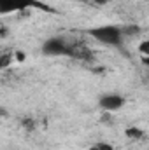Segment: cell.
I'll return each instance as SVG.
<instances>
[{"label": "cell", "mask_w": 149, "mask_h": 150, "mask_svg": "<svg viewBox=\"0 0 149 150\" xmlns=\"http://www.w3.org/2000/svg\"><path fill=\"white\" fill-rule=\"evenodd\" d=\"M125 134H126V138H130V140H140L142 138V129L140 127H126V131H125Z\"/></svg>", "instance_id": "obj_5"}, {"label": "cell", "mask_w": 149, "mask_h": 150, "mask_svg": "<svg viewBox=\"0 0 149 150\" xmlns=\"http://www.w3.org/2000/svg\"><path fill=\"white\" fill-rule=\"evenodd\" d=\"M42 52H44L46 56H63V54H69L70 49L65 45V42H63L62 38L53 37V38H47V40L44 42Z\"/></svg>", "instance_id": "obj_3"}, {"label": "cell", "mask_w": 149, "mask_h": 150, "mask_svg": "<svg viewBox=\"0 0 149 150\" xmlns=\"http://www.w3.org/2000/svg\"><path fill=\"white\" fill-rule=\"evenodd\" d=\"M14 58H16L18 61H25V54H23L21 51H16V52H14Z\"/></svg>", "instance_id": "obj_9"}, {"label": "cell", "mask_w": 149, "mask_h": 150, "mask_svg": "<svg viewBox=\"0 0 149 150\" xmlns=\"http://www.w3.org/2000/svg\"><path fill=\"white\" fill-rule=\"evenodd\" d=\"M39 9L46 12H53L51 7H47L40 0H0V14H11V12H21V11H30Z\"/></svg>", "instance_id": "obj_1"}, {"label": "cell", "mask_w": 149, "mask_h": 150, "mask_svg": "<svg viewBox=\"0 0 149 150\" xmlns=\"http://www.w3.org/2000/svg\"><path fill=\"white\" fill-rule=\"evenodd\" d=\"M90 150H114L111 143H105V142H100V143H95V145H91Z\"/></svg>", "instance_id": "obj_6"}, {"label": "cell", "mask_w": 149, "mask_h": 150, "mask_svg": "<svg viewBox=\"0 0 149 150\" xmlns=\"http://www.w3.org/2000/svg\"><path fill=\"white\" fill-rule=\"evenodd\" d=\"M142 63H144V65H148V67H149V56H148V58H144V59H142Z\"/></svg>", "instance_id": "obj_11"}, {"label": "cell", "mask_w": 149, "mask_h": 150, "mask_svg": "<svg viewBox=\"0 0 149 150\" xmlns=\"http://www.w3.org/2000/svg\"><path fill=\"white\" fill-rule=\"evenodd\" d=\"M125 103H126L125 98L119 96V94H105V96H102V98L98 100L100 108H104L105 112H116V110L123 108Z\"/></svg>", "instance_id": "obj_4"}, {"label": "cell", "mask_w": 149, "mask_h": 150, "mask_svg": "<svg viewBox=\"0 0 149 150\" xmlns=\"http://www.w3.org/2000/svg\"><path fill=\"white\" fill-rule=\"evenodd\" d=\"M90 35L95 38V40H98L100 44H105V45H119L125 33H123V30L119 26L102 25V26L91 28L90 30Z\"/></svg>", "instance_id": "obj_2"}, {"label": "cell", "mask_w": 149, "mask_h": 150, "mask_svg": "<svg viewBox=\"0 0 149 150\" xmlns=\"http://www.w3.org/2000/svg\"><path fill=\"white\" fill-rule=\"evenodd\" d=\"M90 2H93V4H98V5H104V4H107V2H111V0H90Z\"/></svg>", "instance_id": "obj_10"}, {"label": "cell", "mask_w": 149, "mask_h": 150, "mask_svg": "<svg viewBox=\"0 0 149 150\" xmlns=\"http://www.w3.org/2000/svg\"><path fill=\"white\" fill-rule=\"evenodd\" d=\"M11 59H14V54H2V63H0V67H2V68H7L9 63H11Z\"/></svg>", "instance_id": "obj_8"}, {"label": "cell", "mask_w": 149, "mask_h": 150, "mask_svg": "<svg viewBox=\"0 0 149 150\" xmlns=\"http://www.w3.org/2000/svg\"><path fill=\"white\" fill-rule=\"evenodd\" d=\"M139 52H140L144 58H148L149 56V40H144V42L139 44Z\"/></svg>", "instance_id": "obj_7"}]
</instances>
